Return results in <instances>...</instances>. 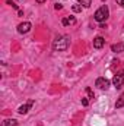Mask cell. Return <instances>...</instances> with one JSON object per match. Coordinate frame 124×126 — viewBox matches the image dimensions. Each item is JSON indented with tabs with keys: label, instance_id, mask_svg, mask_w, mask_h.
<instances>
[{
	"label": "cell",
	"instance_id": "obj_17",
	"mask_svg": "<svg viewBox=\"0 0 124 126\" xmlns=\"http://www.w3.org/2000/svg\"><path fill=\"white\" fill-rule=\"evenodd\" d=\"M117 3H118L120 6H123V7H124V0H117Z\"/></svg>",
	"mask_w": 124,
	"mask_h": 126
},
{
	"label": "cell",
	"instance_id": "obj_13",
	"mask_svg": "<svg viewBox=\"0 0 124 126\" xmlns=\"http://www.w3.org/2000/svg\"><path fill=\"white\" fill-rule=\"evenodd\" d=\"M86 94H88V98H93L95 97V94H93V91H92V88H86Z\"/></svg>",
	"mask_w": 124,
	"mask_h": 126
},
{
	"label": "cell",
	"instance_id": "obj_16",
	"mask_svg": "<svg viewBox=\"0 0 124 126\" xmlns=\"http://www.w3.org/2000/svg\"><path fill=\"white\" fill-rule=\"evenodd\" d=\"M82 104H83V106L86 107V106L89 104V100H88V98H82Z\"/></svg>",
	"mask_w": 124,
	"mask_h": 126
},
{
	"label": "cell",
	"instance_id": "obj_18",
	"mask_svg": "<svg viewBox=\"0 0 124 126\" xmlns=\"http://www.w3.org/2000/svg\"><path fill=\"white\" fill-rule=\"evenodd\" d=\"M54 7H56V9H57V10H60V9H62V4H56V6H54Z\"/></svg>",
	"mask_w": 124,
	"mask_h": 126
},
{
	"label": "cell",
	"instance_id": "obj_4",
	"mask_svg": "<svg viewBox=\"0 0 124 126\" xmlns=\"http://www.w3.org/2000/svg\"><path fill=\"white\" fill-rule=\"evenodd\" d=\"M95 85H96L99 90H108V88H110V81H108L107 78H98L96 82H95Z\"/></svg>",
	"mask_w": 124,
	"mask_h": 126
},
{
	"label": "cell",
	"instance_id": "obj_19",
	"mask_svg": "<svg viewBox=\"0 0 124 126\" xmlns=\"http://www.w3.org/2000/svg\"><path fill=\"white\" fill-rule=\"evenodd\" d=\"M99 28H102V30H105V28H107V25H105V24H101V25H99Z\"/></svg>",
	"mask_w": 124,
	"mask_h": 126
},
{
	"label": "cell",
	"instance_id": "obj_8",
	"mask_svg": "<svg viewBox=\"0 0 124 126\" xmlns=\"http://www.w3.org/2000/svg\"><path fill=\"white\" fill-rule=\"evenodd\" d=\"M62 24L64 27H67V25H74V24H76V18H74V16H66V18H63Z\"/></svg>",
	"mask_w": 124,
	"mask_h": 126
},
{
	"label": "cell",
	"instance_id": "obj_1",
	"mask_svg": "<svg viewBox=\"0 0 124 126\" xmlns=\"http://www.w3.org/2000/svg\"><path fill=\"white\" fill-rule=\"evenodd\" d=\"M70 46V38L67 35H62V37H57L54 41H53V50L54 51H64L67 50Z\"/></svg>",
	"mask_w": 124,
	"mask_h": 126
},
{
	"label": "cell",
	"instance_id": "obj_6",
	"mask_svg": "<svg viewBox=\"0 0 124 126\" xmlns=\"http://www.w3.org/2000/svg\"><path fill=\"white\" fill-rule=\"evenodd\" d=\"M32 104H34V101L31 100V101H28L26 104L21 106V107L18 109V113H19V114H26V113H28V110H29V109L32 107Z\"/></svg>",
	"mask_w": 124,
	"mask_h": 126
},
{
	"label": "cell",
	"instance_id": "obj_20",
	"mask_svg": "<svg viewBox=\"0 0 124 126\" xmlns=\"http://www.w3.org/2000/svg\"><path fill=\"white\" fill-rule=\"evenodd\" d=\"M37 1H38V3H44L45 0H37Z\"/></svg>",
	"mask_w": 124,
	"mask_h": 126
},
{
	"label": "cell",
	"instance_id": "obj_3",
	"mask_svg": "<svg viewBox=\"0 0 124 126\" xmlns=\"http://www.w3.org/2000/svg\"><path fill=\"white\" fill-rule=\"evenodd\" d=\"M112 84H114V87H115L117 90H120V88L123 87V84H124V70L118 72L117 75H114V78H112Z\"/></svg>",
	"mask_w": 124,
	"mask_h": 126
},
{
	"label": "cell",
	"instance_id": "obj_7",
	"mask_svg": "<svg viewBox=\"0 0 124 126\" xmlns=\"http://www.w3.org/2000/svg\"><path fill=\"white\" fill-rule=\"evenodd\" d=\"M104 44H105V40H104L101 35L95 37V40H93V47H95V48H102Z\"/></svg>",
	"mask_w": 124,
	"mask_h": 126
},
{
	"label": "cell",
	"instance_id": "obj_9",
	"mask_svg": "<svg viewBox=\"0 0 124 126\" xmlns=\"http://www.w3.org/2000/svg\"><path fill=\"white\" fill-rule=\"evenodd\" d=\"M111 51H114V53H123L124 51V44L123 43L112 44V46H111Z\"/></svg>",
	"mask_w": 124,
	"mask_h": 126
},
{
	"label": "cell",
	"instance_id": "obj_14",
	"mask_svg": "<svg viewBox=\"0 0 124 126\" xmlns=\"http://www.w3.org/2000/svg\"><path fill=\"white\" fill-rule=\"evenodd\" d=\"M72 9H73V12H82V4H74Z\"/></svg>",
	"mask_w": 124,
	"mask_h": 126
},
{
	"label": "cell",
	"instance_id": "obj_2",
	"mask_svg": "<svg viewBox=\"0 0 124 126\" xmlns=\"http://www.w3.org/2000/svg\"><path fill=\"white\" fill-rule=\"evenodd\" d=\"M108 16H110V9L104 4V6H101L96 12H95V15H93V18H95V21L96 22H99V24H104L107 19H108Z\"/></svg>",
	"mask_w": 124,
	"mask_h": 126
},
{
	"label": "cell",
	"instance_id": "obj_15",
	"mask_svg": "<svg viewBox=\"0 0 124 126\" xmlns=\"http://www.w3.org/2000/svg\"><path fill=\"white\" fill-rule=\"evenodd\" d=\"M7 4H10V6H12L13 9H16V10H19V9H18V4H15V3H13L12 0H7Z\"/></svg>",
	"mask_w": 124,
	"mask_h": 126
},
{
	"label": "cell",
	"instance_id": "obj_5",
	"mask_svg": "<svg viewBox=\"0 0 124 126\" xmlns=\"http://www.w3.org/2000/svg\"><path fill=\"white\" fill-rule=\"evenodd\" d=\"M32 28L31 22H28V21H25V22H22V24H19L18 25V32L19 34H26V32H29Z\"/></svg>",
	"mask_w": 124,
	"mask_h": 126
},
{
	"label": "cell",
	"instance_id": "obj_11",
	"mask_svg": "<svg viewBox=\"0 0 124 126\" xmlns=\"http://www.w3.org/2000/svg\"><path fill=\"white\" fill-rule=\"evenodd\" d=\"M1 126H18V120H15V119H6Z\"/></svg>",
	"mask_w": 124,
	"mask_h": 126
},
{
	"label": "cell",
	"instance_id": "obj_12",
	"mask_svg": "<svg viewBox=\"0 0 124 126\" xmlns=\"http://www.w3.org/2000/svg\"><path fill=\"white\" fill-rule=\"evenodd\" d=\"M77 1H79L83 7H89V6L92 4V0H77Z\"/></svg>",
	"mask_w": 124,
	"mask_h": 126
},
{
	"label": "cell",
	"instance_id": "obj_10",
	"mask_svg": "<svg viewBox=\"0 0 124 126\" xmlns=\"http://www.w3.org/2000/svg\"><path fill=\"white\" fill-rule=\"evenodd\" d=\"M124 107V93L118 98H117V101H115V109H121Z\"/></svg>",
	"mask_w": 124,
	"mask_h": 126
}]
</instances>
